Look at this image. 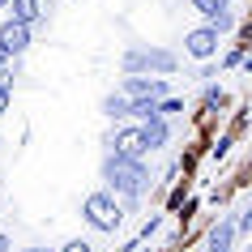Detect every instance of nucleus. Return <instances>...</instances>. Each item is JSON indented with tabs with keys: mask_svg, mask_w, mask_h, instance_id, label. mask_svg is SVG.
Returning <instances> with one entry per match:
<instances>
[{
	"mask_svg": "<svg viewBox=\"0 0 252 252\" xmlns=\"http://www.w3.org/2000/svg\"><path fill=\"white\" fill-rule=\"evenodd\" d=\"M9 4H13V17H17V22H26V26L43 13V9H39V0H9Z\"/></svg>",
	"mask_w": 252,
	"mask_h": 252,
	"instance_id": "f8f14e48",
	"label": "nucleus"
},
{
	"mask_svg": "<svg viewBox=\"0 0 252 252\" xmlns=\"http://www.w3.org/2000/svg\"><path fill=\"white\" fill-rule=\"evenodd\" d=\"M0 111H9V86H0Z\"/></svg>",
	"mask_w": 252,
	"mask_h": 252,
	"instance_id": "2eb2a0df",
	"label": "nucleus"
},
{
	"mask_svg": "<svg viewBox=\"0 0 252 252\" xmlns=\"http://www.w3.org/2000/svg\"><path fill=\"white\" fill-rule=\"evenodd\" d=\"M81 214H86V222H90V226H98V231H116V226H120V218H124V214H120V205H116L111 197H107V192H94V197H86Z\"/></svg>",
	"mask_w": 252,
	"mask_h": 252,
	"instance_id": "f03ea898",
	"label": "nucleus"
},
{
	"mask_svg": "<svg viewBox=\"0 0 252 252\" xmlns=\"http://www.w3.org/2000/svg\"><path fill=\"white\" fill-rule=\"evenodd\" d=\"M103 175H107V184L116 188V192H124V197H141V192L150 188V171L141 167V158L111 154V158L103 162Z\"/></svg>",
	"mask_w": 252,
	"mask_h": 252,
	"instance_id": "f257e3e1",
	"label": "nucleus"
},
{
	"mask_svg": "<svg viewBox=\"0 0 252 252\" xmlns=\"http://www.w3.org/2000/svg\"><path fill=\"white\" fill-rule=\"evenodd\" d=\"M111 146H116V154H124V158H141V154H150L146 141H141V128H120V133L111 137Z\"/></svg>",
	"mask_w": 252,
	"mask_h": 252,
	"instance_id": "1a4fd4ad",
	"label": "nucleus"
},
{
	"mask_svg": "<svg viewBox=\"0 0 252 252\" xmlns=\"http://www.w3.org/2000/svg\"><path fill=\"white\" fill-rule=\"evenodd\" d=\"M9 248H13V244H9V239H4V235H0V252H9Z\"/></svg>",
	"mask_w": 252,
	"mask_h": 252,
	"instance_id": "dca6fc26",
	"label": "nucleus"
},
{
	"mask_svg": "<svg viewBox=\"0 0 252 252\" xmlns=\"http://www.w3.org/2000/svg\"><path fill=\"white\" fill-rule=\"evenodd\" d=\"M235 248V222L222 218V222L210 226V235H205V252H231Z\"/></svg>",
	"mask_w": 252,
	"mask_h": 252,
	"instance_id": "6e6552de",
	"label": "nucleus"
},
{
	"mask_svg": "<svg viewBox=\"0 0 252 252\" xmlns=\"http://www.w3.org/2000/svg\"><path fill=\"white\" fill-rule=\"evenodd\" d=\"M184 47H188L192 56H197V60H205V56H214V52H218V30H210V26L188 30V34H184Z\"/></svg>",
	"mask_w": 252,
	"mask_h": 252,
	"instance_id": "0eeeda50",
	"label": "nucleus"
},
{
	"mask_svg": "<svg viewBox=\"0 0 252 252\" xmlns=\"http://www.w3.org/2000/svg\"><path fill=\"white\" fill-rule=\"evenodd\" d=\"M128 116H137L141 124L158 116V98H128Z\"/></svg>",
	"mask_w": 252,
	"mask_h": 252,
	"instance_id": "9b49d317",
	"label": "nucleus"
},
{
	"mask_svg": "<svg viewBox=\"0 0 252 252\" xmlns=\"http://www.w3.org/2000/svg\"><path fill=\"white\" fill-rule=\"evenodd\" d=\"M124 68H128V73H141V68L171 73V68H175V56L162 52V47H133V52H124Z\"/></svg>",
	"mask_w": 252,
	"mask_h": 252,
	"instance_id": "7ed1b4c3",
	"label": "nucleus"
},
{
	"mask_svg": "<svg viewBox=\"0 0 252 252\" xmlns=\"http://www.w3.org/2000/svg\"><path fill=\"white\" fill-rule=\"evenodd\" d=\"M103 116L124 120V116H128V98H124V94H107V98H103Z\"/></svg>",
	"mask_w": 252,
	"mask_h": 252,
	"instance_id": "ddd939ff",
	"label": "nucleus"
},
{
	"mask_svg": "<svg viewBox=\"0 0 252 252\" xmlns=\"http://www.w3.org/2000/svg\"><path fill=\"white\" fill-rule=\"evenodd\" d=\"M26 252H47V248H26Z\"/></svg>",
	"mask_w": 252,
	"mask_h": 252,
	"instance_id": "a211bd4d",
	"label": "nucleus"
},
{
	"mask_svg": "<svg viewBox=\"0 0 252 252\" xmlns=\"http://www.w3.org/2000/svg\"><path fill=\"white\" fill-rule=\"evenodd\" d=\"M64 252H90V244L86 239H73V244H64Z\"/></svg>",
	"mask_w": 252,
	"mask_h": 252,
	"instance_id": "4468645a",
	"label": "nucleus"
},
{
	"mask_svg": "<svg viewBox=\"0 0 252 252\" xmlns=\"http://www.w3.org/2000/svg\"><path fill=\"white\" fill-rule=\"evenodd\" d=\"M141 141H146V150H162L167 146V124H162V116H154V120L141 124Z\"/></svg>",
	"mask_w": 252,
	"mask_h": 252,
	"instance_id": "9d476101",
	"label": "nucleus"
},
{
	"mask_svg": "<svg viewBox=\"0 0 252 252\" xmlns=\"http://www.w3.org/2000/svg\"><path fill=\"white\" fill-rule=\"evenodd\" d=\"M4 60H9V52H4V47H0V64H4Z\"/></svg>",
	"mask_w": 252,
	"mask_h": 252,
	"instance_id": "f3484780",
	"label": "nucleus"
},
{
	"mask_svg": "<svg viewBox=\"0 0 252 252\" xmlns=\"http://www.w3.org/2000/svg\"><path fill=\"white\" fill-rule=\"evenodd\" d=\"M120 94H124V98H162V94H167V81L162 77H137V73H128V77H124V86H120Z\"/></svg>",
	"mask_w": 252,
	"mask_h": 252,
	"instance_id": "39448f33",
	"label": "nucleus"
},
{
	"mask_svg": "<svg viewBox=\"0 0 252 252\" xmlns=\"http://www.w3.org/2000/svg\"><path fill=\"white\" fill-rule=\"evenodd\" d=\"M0 4H9V0H0Z\"/></svg>",
	"mask_w": 252,
	"mask_h": 252,
	"instance_id": "6ab92c4d",
	"label": "nucleus"
},
{
	"mask_svg": "<svg viewBox=\"0 0 252 252\" xmlns=\"http://www.w3.org/2000/svg\"><path fill=\"white\" fill-rule=\"evenodd\" d=\"M0 47H4L9 56H22L30 47V26H26V22H17V17H13V22H4V26H0Z\"/></svg>",
	"mask_w": 252,
	"mask_h": 252,
	"instance_id": "423d86ee",
	"label": "nucleus"
},
{
	"mask_svg": "<svg viewBox=\"0 0 252 252\" xmlns=\"http://www.w3.org/2000/svg\"><path fill=\"white\" fill-rule=\"evenodd\" d=\"M192 9H197V13H205L210 30H218V34L235 26V13H231V0H192Z\"/></svg>",
	"mask_w": 252,
	"mask_h": 252,
	"instance_id": "20e7f679",
	"label": "nucleus"
}]
</instances>
